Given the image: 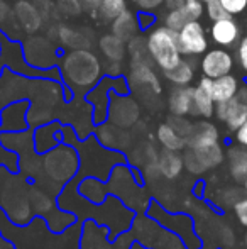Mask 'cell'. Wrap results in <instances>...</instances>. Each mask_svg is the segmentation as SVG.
<instances>
[{
    "label": "cell",
    "mask_w": 247,
    "mask_h": 249,
    "mask_svg": "<svg viewBox=\"0 0 247 249\" xmlns=\"http://www.w3.org/2000/svg\"><path fill=\"white\" fill-rule=\"evenodd\" d=\"M146 48L151 56V61L161 71L175 68L183 59L178 44V33L166 27L165 24L149 29V34L146 37Z\"/></svg>",
    "instance_id": "1"
},
{
    "label": "cell",
    "mask_w": 247,
    "mask_h": 249,
    "mask_svg": "<svg viewBox=\"0 0 247 249\" xmlns=\"http://www.w3.org/2000/svg\"><path fill=\"white\" fill-rule=\"evenodd\" d=\"M100 63L93 53L85 50H76L69 53L63 61V73L69 85L90 87L97 82L100 75Z\"/></svg>",
    "instance_id": "2"
},
{
    "label": "cell",
    "mask_w": 247,
    "mask_h": 249,
    "mask_svg": "<svg viewBox=\"0 0 247 249\" xmlns=\"http://www.w3.org/2000/svg\"><path fill=\"white\" fill-rule=\"evenodd\" d=\"M178 44L183 56H200L208 50V37L198 20H190L178 31Z\"/></svg>",
    "instance_id": "3"
},
{
    "label": "cell",
    "mask_w": 247,
    "mask_h": 249,
    "mask_svg": "<svg viewBox=\"0 0 247 249\" xmlns=\"http://www.w3.org/2000/svg\"><path fill=\"white\" fill-rule=\"evenodd\" d=\"M232 68H234V58L224 48L207 51L200 61V70L203 73V76H208L212 80L229 75L232 71Z\"/></svg>",
    "instance_id": "4"
},
{
    "label": "cell",
    "mask_w": 247,
    "mask_h": 249,
    "mask_svg": "<svg viewBox=\"0 0 247 249\" xmlns=\"http://www.w3.org/2000/svg\"><path fill=\"white\" fill-rule=\"evenodd\" d=\"M215 115L218 121L225 122L231 131H237L247 121V104H244L237 95L227 102L215 104Z\"/></svg>",
    "instance_id": "5"
},
{
    "label": "cell",
    "mask_w": 247,
    "mask_h": 249,
    "mask_svg": "<svg viewBox=\"0 0 247 249\" xmlns=\"http://www.w3.org/2000/svg\"><path fill=\"white\" fill-rule=\"evenodd\" d=\"M131 83L137 87V89H142L144 92H151L152 95H159L161 93L159 78L154 70H152V66L148 65V59H144V61H132Z\"/></svg>",
    "instance_id": "6"
},
{
    "label": "cell",
    "mask_w": 247,
    "mask_h": 249,
    "mask_svg": "<svg viewBox=\"0 0 247 249\" xmlns=\"http://www.w3.org/2000/svg\"><path fill=\"white\" fill-rule=\"evenodd\" d=\"M210 37L215 44L222 48H231L241 39V29L234 17H225L220 20H214L210 27Z\"/></svg>",
    "instance_id": "7"
},
{
    "label": "cell",
    "mask_w": 247,
    "mask_h": 249,
    "mask_svg": "<svg viewBox=\"0 0 247 249\" xmlns=\"http://www.w3.org/2000/svg\"><path fill=\"white\" fill-rule=\"evenodd\" d=\"M212 83L214 80L203 76L193 90V115L198 117H212L215 114V100L212 97Z\"/></svg>",
    "instance_id": "8"
},
{
    "label": "cell",
    "mask_w": 247,
    "mask_h": 249,
    "mask_svg": "<svg viewBox=\"0 0 247 249\" xmlns=\"http://www.w3.org/2000/svg\"><path fill=\"white\" fill-rule=\"evenodd\" d=\"M218 142V131L214 124L208 121L195 122L191 131L186 138V148L190 149H203Z\"/></svg>",
    "instance_id": "9"
},
{
    "label": "cell",
    "mask_w": 247,
    "mask_h": 249,
    "mask_svg": "<svg viewBox=\"0 0 247 249\" xmlns=\"http://www.w3.org/2000/svg\"><path fill=\"white\" fill-rule=\"evenodd\" d=\"M195 87H175L169 93L168 105L173 115H193Z\"/></svg>",
    "instance_id": "10"
},
{
    "label": "cell",
    "mask_w": 247,
    "mask_h": 249,
    "mask_svg": "<svg viewBox=\"0 0 247 249\" xmlns=\"http://www.w3.org/2000/svg\"><path fill=\"white\" fill-rule=\"evenodd\" d=\"M68 161H75L71 151L56 149L46 158V171L56 180H65L73 173V170H68V164L65 166V163H68Z\"/></svg>",
    "instance_id": "11"
},
{
    "label": "cell",
    "mask_w": 247,
    "mask_h": 249,
    "mask_svg": "<svg viewBox=\"0 0 247 249\" xmlns=\"http://www.w3.org/2000/svg\"><path fill=\"white\" fill-rule=\"evenodd\" d=\"M239 92V80L234 75H224L214 78L212 83V97H214L215 104H220V102H227L234 99Z\"/></svg>",
    "instance_id": "12"
},
{
    "label": "cell",
    "mask_w": 247,
    "mask_h": 249,
    "mask_svg": "<svg viewBox=\"0 0 247 249\" xmlns=\"http://www.w3.org/2000/svg\"><path fill=\"white\" fill-rule=\"evenodd\" d=\"M158 164H159V170H161V175L165 178H168V180L178 178L183 166H185L183 156H180L178 151H169V149H163L158 154Z\"/></svg>",
    "instance_id": "13"
},
{
    "label": "cell",
    "mask_w": 247,
    "mask_h": 249,
    "mask_svg": "<svg viewBox=\"0 0 247 249\" xmlns=\"http://www.w3.org/2000/svg\"><path fill=\"white\" fill-rule=\"evenodd\" d=\"M137 29H139L137 16L129 12V10H125L117 19L112 20V34H115L122 41H131L135 36Z\"/></svg>",
    "instance_id": "14"
},
{
    "label": "cell",
    "mask_w": 247,
    "mask_h": 249,
    "mask_svg": "<svg viewBox=\"0 0 247 249\" xmlns=\"http://www.w3.org/2000/svg\"><path fill=\"white\" fill-rule=\"evenodd\" d=\"M163 75H165V78L168 80V82H171L175 87H186V85H190L195 78V66L190 59L183 58L175 68L163 71Z\"/></svg>",
    "instance_id": "15"
},
{
    "label": "cell",
    "mask_w": 247,
    "mask_h": 249,
    "mask_svg": "<svg viewBox=\"0 0 247 249\" xmlns=\"http://www.w3.org/2000/svg\"><path fill=\"white\" fill-rule=\"evenodd\" d=\"M14 12H16L17 20L22 24V27L26 31H29V33H34V31L39 29V26H41V14L37 12L34 5L27 3L26 0H20V2L16 5V9H14Z\"/></svg>",
    "instance_id": "16"
},
{
    "label": "cell",
    "mask_w": 247,
    "mask_h": 249,
    "mask_svg": "<svg viewBox=\"0 0 247 249\" xmlns=\"http://www.w3.org/2000/svg\"><path fill=\"white\" fill-rule=\"evenodd\" d=\"M100 50L110 63H120L125 56V41L117 37L115 34H109L100 39Z\"/></svg>",
    "instance_id": "17"
},
{
    "label": "cell",
    "mask_w": 247,
    "mask_h": 249,
    "mask_svg": "<svg viewBox=\"0 0 247 249\" xmlns=\"http://www.w3.org/2000/svg\"><path fill=\"white\" fill-rule=\"evenodd\" d=\"M158 139L165 149L181 151L183 148H186V139L183 138V136H180L168 122H166V124H161L158 127Z\"/></svg>",
    "instance_id": "18"
},
{
    "label": "cell",
    "mask_w": 247,
    "mask_h": 249,
    "mask_svg": "<svg viewBox=\"0 0 247 249\" xmlns=\"http://www.w3.org/2000/svg\"><path fill=\"white\" fill-rule=\"evenodd\" d=\"M229 163H231V173L235 180H247V148H231L229 149Z\"/></svg>",
    "instance_id": "19"
},
{
    "label": "cell",
    "mask_w": 247,
    "mask_h": 249,
    "mask_svg": "<svg viewBox=\"0 0 247 249\" xmlns=\"http://www.w3.org/2000/svg\"><path fill=\"white\" fill-rule=\"evenodd\" d=\"M197 153L198 160L200 163L203 164L205 170H210V168H215L222 163L224 160V153H222V148L220 144H214V146H208V148H203V149H193Z\"/></svg>",
    "instance_id": "20"
},
{
    "label": "cell",
    "mask_w": 247,
    "mask_h": 249,
    "mask_svg": "<svg viewBox=\"0 0 247 249\" xmlns=\"http://www.w3.org/2000/svg\"><path fill=\"white\" fill-rule=\"evenodd\" d=\"M125 10H127V0H102L99 16L103 22H112Z\"/></svg>",
    "instance_id": "21"
},
{
    "label": "cell",
    "mask_w": 247,
    "mask_h": 249,
    "mask_svg": "<svg viewBox=\"0 0 247 249\" xmlns=\"http://www.w3.org/2000/svg\"><path fill=\"white\" fill-rule=\"evenodd\" d=\"M190 16L185 10V7H180V9H175V10H168V14L165 16V26L169 27V29L176 31L178 33L185 24L190 22Z\"/></svg>",
    "instance_id": "22"
},
{
    "label": "cell",
    "mask_w": 247,
    "mask_h": 249,
    "mask_svg": "<svg viewBox=\"0 0 247 249\" xmlns=\"http://www.w3.org/2000/svg\"><path fill=\"white\" fill-rule=\"evenodd\" d=\"M205 10H207L208 17L212 20H220L225 17H234L225 10V7L222 5L220 0H205Z\"/></svg>",
    "instance_id": "23"
},
{
    "label": "cell",
    "mask_w": 247,
    "mask_h": 249,
    "mask_svg": "<svg viewBox=\"0 0 247 249\" xmlns=\"http://www.w3.org/2000/svg\"><path fill=\"white\" fill-rule=\"evenodd\" d=\"M183 163H185L186 170L190 171V173H193V175H200V173H205V171H207L203 168V164L200 163V160H198L197 153H195L193 149H190V148H188L185 156H183Z\"/></svg>",
    "instance_id": "24"
},
{
    "label": "cell",
    "mask_w": 247,
    "mask_h": 249,
    "mask_svg": "<svg viewBox=\"0 0 247 249\" xmlns=\"http://www.w3.org/2000/svg\"><path fill=\"white\" fill-rule=\"evenodd\" d=\"M168 124L185 139L188 138V134H190V131H191V125H193L190 121H186L185 115H173V117L168 121Z\"/></svg>",
    "instance_id": "25"
},
{
    "label": "cell",
    "mask_w": 247,
    "mask_h": 249,
    "mask_svg": "<svg viewBox=\"0 0 247 249\" xmlns=\"http://www.w3.org/2000/svg\"><path fill=\"white\" fill-rule=\"evenodd\" d=\"M185 10L188 12V16H190L191 20H198L201 16H203V2L201 0H186L185 2Z\"/></svg>",
    "instance_id": "26"
},
{
    "label": "cell",
    "mask_w": 247,
    "mask_h": 249,
    "mask_svg": "<svg viewBox=\"0 0 247 249\" xmlns=\"http://www.w3.org/2000/svg\"><path fill=\"white\" fill-rule=\"evenodd\" d=\"M58 5L66 16H76L83 10L80 0H58Z\"/></svg>",
    "instance_id": "27"
},
{
    "label": "cell",
    "mask_w": 247,
    "mask_h": 249,
    "mask_svg": "<svg viewBox=\"0 0 247 249\" xmlns=\"http://www.w3.org/2000/svg\"><path fill=\"white\" fill-rule=\"evenodd\" d=\"M220 2L231 16H237L247 9V0H220Z\"/></svg>",
    "instance_id": "28"
},
{
    "label": "cell",
    "mask_w": 247,
    "mask_h": 249,
    "mask_svg": "<svg viewBox=\"0 0 247 249\" xmlns=\"http://www.w3.org/2000/svg\"><path fill=\"white\" fill-rule=\"evenodd\" d=\"M135 7L142 12H154L161 5H165V0H134Z\"/></svg>",
    "instance_id": "29"
},
{
    "label": "cell",
    "mask_w": 247,
    "mask_h": 249,
    "mask_svg": "<svg viewBox=\"0 0 247 249\" xmlns=\"http://www.w3.org/2000/svg\"><path fill=\"white\" fill-rule=\"evenodd\" d=\"M234 210H235V215H237L239 222L247 227V197L239 198L237 202L234 203Z\"/></svg>",
    "instance_id": "30"
},
{
    "label": "cell",
    "mask_w": 247,
    "mask_h": 249,
    "mask_svg": "<svg viewBox=\"0 0 247 249\" xmlns=\"http://www.w3.org/2000/svg\"><path fill=\"white\" fill-rule=\"evenodd\" d=\"M137 20H139V29L142 31H148V29H152L154 27V16H152V12H139L137 14Z\"/></svg>",
    "instance_id": "31"
},
{
    "label": "cell",
    "mask_w": 247,
    "mask_h": 249,
    "mask_svg": "<svg viewBox=\"0 0 247 249\" xmlns=\"http://www.w3.org/2000/svg\"><path fill=\"white\" fill-rule=\"evenodd\" d=\"M31 200H33L34 203H36V209L37 210H41L43 212V207L46 205V207H49L51 205V200L49 197H46V195L43 194V192H37V190H34L33 192V195H31Z\"/></svg>",
    "instance_id": "32"
},
{
    "label": "cell",
    "mask_w": 247,
    "mask_h": 249,
    "mask_svg": "<svg viewBox=\"0 0 247 249\" xmlns=\"http://www.w3.org/2000/svg\"><path fill=\"white\" fill-rule=\"evenodd\" d=\"M237 56H239V63H241L242 70L247 71V36L239 43V50H237Z\"/></svg>",
    "instance_id": "33"
},
{
    "label": "cell",
    "mask_w": 247,
    "mask_h": 249,
    "mask_svg": "<svg viewBox=\"0 0 247 249\" xmlns=\"http://www.w3.org/2000/svg\"><path fill=\"white\" fill-rule=\"evenodd\" d=\"M80 3H82L83 10H86L90 14H95L99 12L100 5H102V0H80Z\"/></svg>",
    "instance_id": "34"
},
{
    "label": "cell",
    "mask_w": 247,
    "mask_h": 249,
    "mask_svg": "<svg viewBox=\"0 0 247 249\" xmlns=\"http://www.w3.org/2000/svg\"><path fill=\"white\" fill-rule=\"evenodd\" d=\"M235 139H237L239 144L247 148V121L235 131Z\"/></svg>",
    "instance_id": "35"
},
{
    "label": "cell",
    "mask_w": 247,
    "mask_h": 249,
    "mask_svg": "<svg viewBox=\"0 0 247 249\" xmlns=\"http://www.w3.org/2000/svg\"><path fill=\"white\" fill-rule=\"evenodd\" d=\"M186 0H165V7L168 10H175V9H180V7L185 5Z\"/></svg>",
    "instance_id": "36"
},
{
    "label": "cell",
    "mask_w": 247,
    "mask_h": 249,
    "mask_svg": "<svg viewBox=\"0 0 247 249\" xmlns=\"http://www.w3.org/2000/svg\"><path fill=\"white\" fill-rule=\"evenodd\" d=\"M237 97L239 99H241L242 102H244V104H247V87H244V89H241L237 92Z\"/></svg>",
    "instance_id": "37"
},
{
    "label": "cell",
    "mask_w": 247,
    "mask_h": 249,
    "mask_svg": "<svg viewBox=\"0 0 247 249\" xmlns=\"http://www.w3.org/2000/svg\"><path fill=\"white\" fill-rule=\"evenodd\" d=\"M244 190H246V194H247V180L244 181Z\"/></svg>",
    "instance_id": "38"
},
{
    "label": "cell",
    "mask_w": 247,
    "mask_h": 249,
    "mask_svg": "<svg viewBox=\"0 0 247 249\" xmlns=\"http://www.w3.org/2000/svg\"><path fill=\"white\" fill-rule=\"evenodd\" d=\"M246 246H247V236H246Z\"/></svg>",
    "instance_id": "39"
},
{
    "label": "cell",
    "mask_w": 247,
    "mask_h": 249,
    "mask_svg": "<svg viewBox=\"0 0 247 249\" xmlns=\"http://www.w3.org/2000/svg\"><path fill=\"white\" fill-rule=\"evenodd\" d=\"M0 3H2V0H0Z\"/></svg>",
    "instance_id": "40"
},
{
    "label": "cell",
    "mask_w": 247,
    "mask_h": 249,
    "mask_svg": "<svg viewBox=\"0 0 247 249\" xmlns=\"http://www.w3.org/2000/svg\"><path fill=\"white\" fill-rule=\"evenodd\" d=\"M201 2H205V0H201Z\"/></svg>",
    "instance_id": "41"
}]
</instances>
